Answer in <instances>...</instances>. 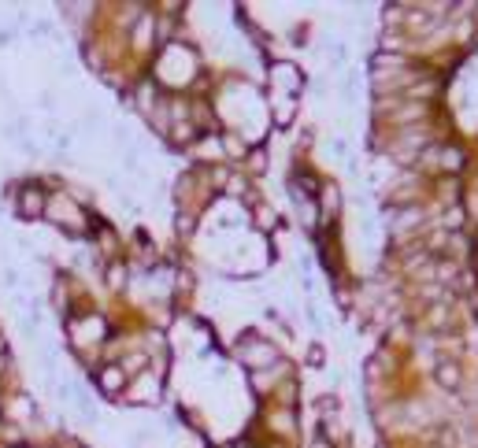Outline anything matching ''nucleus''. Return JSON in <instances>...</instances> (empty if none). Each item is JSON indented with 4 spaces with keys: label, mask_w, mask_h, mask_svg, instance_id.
<instances>
[{
    "label": "nucleus",
    "mask_w": 478,
    "mask_h": 448,
    "mask_svg": "<svg viewBox=\"0 0 478 448\" xmlns=\"http://www.w3.org/2000/svg\"><path fill=\"white\" fill-rule=\"evenodd\" d=\"M323 360H326V352L319 349V345H311V349H308V363H311V367H323Z\"/></svg>",
    "instance_id": "0eeeda50"
},
{
    "label": "nucleus",
    "mask_w": 478,
    "mask_h": 448,
    "mask_svg": "<svg viewBox=\"0 0 478 448\" xmlns=\"http://www.w3.org/2000/svg\"><path fill=\"white\" fill-rule=\"evenodd\" d=\"M41 212H45V193L38 186H26L19 193V219L34 223V219H41Z\"/></svg>",
    "instance_id": "f257e3e1"
},
{
    "label": "nucleus",
    "mask_w": 478,
    "mask_h": 448,
    "mask_svg": "<svg viewBox=\"0 0 478 448\" xmlns=\"http://www.w3.org/2000/svg\"><path fill=\"white\" fill-rule=\"evenodd\" d=\"M445 223H449V226H459V223H464V212H459V208H456V212H449Z\"/></svg>",
    "instance_id": "6e6552de"
},
{
    "label": "nucleus",
    "mask_w": 478,
    "mask_h": 448,
    "mask_svg": "<svg viewBox=\"0 0 478 448\" xmlns=\"http://www.w3.org/2000/svg\"><path fill=\"white\" fill-rule=\"evenodd\" d=\"M252 171H263V152H252Z\"/></svg>",
    "instance_id": "9d476101"
},
{
    "label": "nucleus",
    "mask_w": 478,
    "mask_h": 448,
    "mask_svg": "<svg viewBox=\"0 0 478 448\" xmlns=\"http://www.w3.org/2000/svg\"><path fill=\"white\" fill-rule=\"evenodd\" d=\"M311 448H334V445H330L326 437H315V441H311Z\"/></svg>",
    "instance_id": "9b49d317"
},
{
    "label": "nucleus",
    "mask_w": 478,
    "mask_h": 448,
    "mask_svg": "<svg viewBox=\"0 0 478 448\" xmlns=\"http://www.w3.org/2000/svg\"><path fill=\"white\" fill-rule=\"evenodd\" d=\"M438 382H441L445 389H456V386H459V371H456V363H441V367H438Z\"/></svg>",
    "instance_id": "39448f33"
},
{
    "label": "nucleus",
    "mask_w": 478,
    "mask_h": 448,
    "mask_svg": "<svg viewBox=\"0 0 478 448\" xmlns=\"http://www.w3.org/2000/svg\"><path fill=\"white\" fill-rule=\"evenodd\" d=\"M297 115V93H282L274 100V126H289Z\"/></svg>",
    "instance_id": "7ed1b4c3"
},
{
    "label": "nucleus",
    "mask_w": 478,
    "mask_h": 448,
    "mask_svg": "<svg viewBox=\"0 0 478 448\" xmlns=\"http://www.w3.org/2000/svg\"><path fill=\"white\" fill-rule=\"evenodd\" d=\"M323 208H326V212H330V208H337V189H334V193H326V197H323Z\"/></svg>",
    "instance_id": "1a4fd4ad"
},
{
    "label": "nucleus",
    "mask_w": 478,
    "mask_h": 448,
    "mask_svg": "<svg viewBox=\"0 0 478 448\" xmlns=\"http://www.w3.org/2000/svg\"><path fill=\"white\" fill-rule=\"evenodd\" d=\"M97 382H100V389H104V393H115V389L126 382V371H123V367H108V371H100Z\"/></svg>",
    "instance_id": "20e7f679"
},
{
    "label": "nucleus",
    "mask_w": 478,
    "mask_h": 448,
    "mask_svg": "<svg viewBox=\"0 0 478 448\" xmlns=\"http://www.w3.org/2000/svg\"><path fill=\"white\" fill-rule=\"evenodd\" d=\"M71 330H75V341H100L104 323H100L97 315H86L82 323H71Z\"/></svg>",
    "instance_id": "f03ea898"
},
{
    "label": "nucleus",
    "mask_w": 478,
    "mask_h": 448,
    "mask_svg": "<svg viewBox=\"0 0 478 448\" xmlns=\"http://www.w3.org/2000/svg\"><path fill=\"white\" fill-rule=\"evenodd\" d=\"M459 163H464V152H459V149H449V152H445V167H449V171H459Z\"/></svg>",
    "instance_id": "423d86ee"
}]
</instances>
